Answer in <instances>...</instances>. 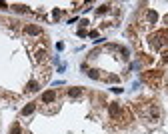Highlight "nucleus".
I'll list each match as a JSON object with an SVG mask.
<instances>
[{
  "label": "nucleus",
  "mask_w": 168,
  "mask_h": 134,
  "mask_svg": "<svg viewBox=\"0 0 168 134\" xmlns=\"http://www.w3.org/2000/svg\"><path fill=\"white\" fill-rule=\"evenodd\" d=\"M142 82L150 84V86H158L160 82H162V72L160 70H148L142 74Z\"/></svg>",
  "instance_id": "nucleus-1"
},
{
  "label": "nucleus",
  "mask_w": 168,
  "mask_h": 134,
  "mask_svg": "<svg viewBox=\"0 0 168 134\" xmlns=\"http://www.w3.org/2000/svg\"><path fill=\"white\" fill-rule=\"evenodd\" d=\"M122 112H124V108L120 104H116V102H112V104L108 106V114H110L112 120H122Z\"/></svg>",
  "instance_id": "nucleus-2"
},
{
  "label": "nucleus",
  "mask_w": 168,
  "mask_h": 134,
  "mask_svg": "<svg viewBox=\"0 0 168 134\" xmlns=\"http://www.w3.org/2000/svg\"><path fill=\"white\" fill-rule=\"evenodd\" d=\"M150 118H154V120H158L160 118V114H162V112H160V106L158 104H150Z\"/></svg>",
  "instance_id": "nucleus-3"
},
{
  "label": "nucleus",
  "mask_w": 168,
  "mask_h": 134,
  "mask_svg": "<svg viewBox=\"0 0 168 134\" xmlns=\"http://www.w3.org/2000/svg\"><path fill=\"white\" fill-rule=\"evenodd\" d=\"M54 98H56V92H54V90H48V92H44V94H42V100L44 102H54Z\"/></svg>",
  "instance_id": "nucleus-4"
},
{
  "label": "nucleus",
  "mask_w": 168,
  "mask_h": 134,
  "mask_svg": "<svg viewBox=\"0 0 168 134\" xmlns=\"http://www.w3.org/2000/svg\"><path fill=\"white\" fill-rule=\"evenodd\" d=\"M24 32L26 34H40V28L38 26H32V24H26L24 26Z\"/></svg>",
  "instance_id": "nucleus-5"
},
{
  "label": "nucleus",
  "mask_w": 168,
  "mask_h": 134,
  "mask_svg": "<svg viewBox=\"0 0 168 134\" xmlns=\"http://www.w3.org/2000/svg\"><path fill=\"white\" fill-rule=\"evenodd\" d=\"M34 108H36V106H34L32 102H30L28 106H24V108H22V114H24V116H28V114H32V112H34Z\"/></svg>",
  "instance_id": "nucleus-6"
},
{
  "label": "nucleus",
  "mask_w": 168,
  "mask_h": 134,
  "mask_svg": "<svg viewBox=\"0 0 168 134\" xmlns=\"http://www.w3.org/2000/svg\"><path fill=\"white\" fill-rule=\"evenodd\" d=\"M26 90H28V92H36V90H38V82H28V84H26Z\"/></svg>",
  "instance_id": "nucleus-7"
},
{
  "label": "nucleus",
  "mask_w": 168,
  "mask_h": 134,
  "mask_svg": "<svg viewBox=\"0 0 168 134\" xmlns=\"http://www.w3.org/2000/svg\"><path fill=\"white\" fill-rule=\"evenodd\" d=\"M68 94H70L72 98H78V96L82 94V90H80V88H70V90H68Z\"/></svg>",
  "instance_id": "nucleus-8"
},
{
  "label": "nucleus",
  "mask_w": 168,
  "mask_h": 134,
  "mask_svg": "<svg viewBox=\"0 0 168 134\" xmlns=\"http://www.w3.org/2000/svg\"><path fill=\"white\" fill-rule=\"evenodd\" d=\"M22 130H20V124L16 122V124H12V128H10V134H20Z\"/></svg>",
  "instance_id": "nucleus-9"
},
{
  "label": "nucleus",
  "mask_w": 168,
  "mask_h": 134,
  "mask_svg": "<svg viewBox=\"0 0 168 134\" xmlns=\"http://www.w3.org/2000/svg\"><path fill=\"white\" fill-rule=\"evenodd\" d=\"M148 20H150V22H156V20H158V14H156L154 10H150V12H148Z\"/></svg>",
  "instance_id": "nucleus-10"
},
{
  "label": "nucleus",
  "mask_w": 168,
  "mask_h": 134,
  "mask_svg": "<svg viewBox=\"0 0 168 134\" xmlns=\"http://www.w3.org/2000/svg\"><path fill=\"white\" fill-rule=\"evenodd\" d=\"M162 64H168V50L162 52Z\"/></svg>",
  "instance_id": "nucleus-11"
},
{
  "label": "nucleus",
  "mask_w": 168,
  "mask_h": 134,
  "mask_svg": "<svg viewBox=\"0 0 168 134\" xmlns=\"http://www.w3.org/2000/svg\"><path fill=\"white\" fill-rule=\"evenodd\" d=\"M14 8H16V10H18V12H26V10H28V8H26V6H22V4H18V6H14Z\"/></svg>",
  "instance_id": "nucleus-12"
},
{
  "label": "nucleus",
  "mask_w": 168,
  "mask_h": 134,
  "mask_svg": "<svg viewBox=\"0 0 168 134\" xmlns=\"http://www.w3.org/2000/svg\"><path fill=\"white\" fill-rule=\"evenodd\" d=\"M6 6H8L6 2H0V8H6Z\"/></svg>",
  "instance_id": "nucleus-13"
}]
</instances>
